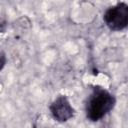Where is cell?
<instances>
[{"label":"cell","instance_id":"3","mask_svg":"<svg viewBox=\"0 0 128 128\" xmlns=\"http://www.w3.org/2000/svg\"><path fill=\"white\" fill-rule=\"evenodd\" d=\"M50 111L54 119L59 122H66L74 115V108L66 96L57 97L50 105Z\"/></svg>","mask_w":128,"mask_h":128},{"label":"cell","instance_id":"5","mask_svg":"<svg viewBox=\"0 0 128 128\" xmlns=\"http://www.w3.org/2000/svg\"><path fill=\"white\" fill-rule=\"evenodd\" d=\"M34 128H35V127H34Z\"/></svg>","mask_w":128,"mask_h":128},{"label":"cell","instance_id":"2","mask_svg":"<svg viewBox=\"0 0 128 128\" xmlns=\"http://www.w3.org/2000/svg\"><path fill=\"white\" fill-rule=\"evenodd\" d=\"M105 24L113 31H120L128 24V5L124 2L108 8L103 16Z\"/></svg>","mask_w":128,"mask_h":128},{"label":"cell","instance_id":"1","mask_svg":"<svg viewBox=\"0 0 128 128\" xmlns=\"http://www.w3.org/2000/svg\"><path fill=\"white\" fill-rule=\"evenodd\" d=\"M115 105L114 96L102 88H95L86 103V115L91 121H98Z\"/></svg>","mask_w":128,"mask_h":128},{"label":"cell","instance_id":"4","mask_svg":"<svg viewBox=\"0 0 128 128\" xmlns=\"http://www.w3.org/2000/svg\"><path fill=\"white\" fill-rule=\"evenodd\" d=\"M5 63H6V56H5L4 52L2 50H0V71L5 66Z\"/></svg>","mask_w":128,"mask_h":128}]
</instances>
